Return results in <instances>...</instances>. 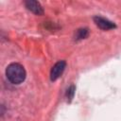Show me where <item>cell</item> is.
I'll list each match as a JSON object with an SVG mask.
<instances>
[{
  "label": "cell",
  "instance_id": "cell-1",
  "mask_svg": "<svg viewBox=\"0 0 121 121\" xmlns=\"http://www.w3.org/2000/svg\"><path fill=\"white\" fill-rule=\"evenodd\" d=\"M6 76L12 84H20L26 79V74L23 65L13 62L8 65L6 69Z\"/></svg>",
  "mask_w": 121,
  "mask_h": 121
},
{
  "label": "cell",
  "instance_id": "cell-2",
  "mask_svg": "<svg viewBox=\"0 0 121 121\" xmlns=\"http://www.w3.org/2000/svg\"><path fill=\"white\" fill-rule=\"evenodd\" d=\"M65 67H66V62L64 60H59L58 62H56L53 65V67L50 71V79H51V81L57 80L62 75Z\"/></svg>",
  "mask_w": 121,
  "mask_h": 121
},
{
  "label": "cell",
  "instance_id": "cell-3",
  "mask_svg": "<svg viewBox=\"0 0 121 121\" xmlns=\"http://www.w3.org/2000/svg\"><path fill=\"white\" fill-rule=\"evenodd\" d=\"M94 22L95 24L101 29L103 30H109V29H112V28H115V25L114 23L111 22L110 20L108 19H105L103 17H100V16H95L94 17Z\"/></svg>",
  "mask_w": 121,
  "mask_h": 121
},
{
  "label": "cell",
  "instance_id": "cell-4",
  "mask_svg": "<svg viewBox=\"0 0 121 121\" xmlns=\"http://www.w3.org/2000/svg\"><path fill=\"white\" fill-rule=\"evenodd\" d=\"M25 5L28 10L33 12L36 15H43V9L41 4L38 1L35 0H26L25 2Z\"/></svg>",
  "mask_w": 121,
  "mask_h": 121
},
{
  "label": "cell",
  "instance_id": "cell-5",
  "mask_svg": "<svg viewBox=\"0 0 121 121\" xmlns=\"http://www.w3.org/2000/svg\"><path fill=\"white\" fill-rule=\"evenodd\" d=\"M87 36H88V29L87 28H80L77 31V39L78 40L85 39Z\"/></svg>",
  "mask_w": 121,
  "mask_h": 121
},
{
  "label": "cell",
  "instance_id": "cell-6",
  "mask_svg": "<svg viewBox=\"0 0 121 121\" xmlns=\"http://www.w3.org/2000/svg\"><path fill=\"white\" fill-rule=\"evenodd\" d=\"M75 91H76L75 85H71V86L67 89V91H66V97H67V99H68L69 102L73 99L74 95H75Z\"/></svg>",
  "mask_w": 121,
  "mask_h": 121
}]
</instances>
